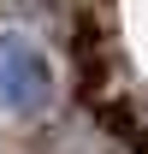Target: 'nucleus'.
Here are the masks:
<instances>
[{
  "label": "nucleus",
  "instance_id": "obj_1",
  "mask_svg": "<svg viewBox=\"0 0 148 154\" xmlns=\"http://www.w3.org/2000/svg\"><path fill=\"white\" fill-rule=\"evenodd\" d=\"M0 107L18 119H36L54 107V65L24 30H0Z\"/></svg>",
  "mask_w": 148,
  "mask_h": 154
},
{
  "label": "nucleus",
  "instance_id": "obj_2",
  "mask_svg": "<svg viewBox=\"0 0 148 154\" xmlns=\"http://www.w3.org/2000/svg\"><path fill=\"white\" fill-rule=\"evenodd\" d=\"M125 148H130V154H148V119H136V131L125 136Z\"/></svg>",
  "mask_w": 148,
  "mask_h": 154
}]
</instances>
